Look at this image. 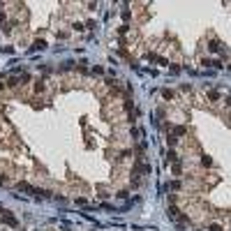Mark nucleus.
I'll use <instances>...</instances> for the list:
<instances>
[{
    "label": "nucleus",
    "mask_w": 231,
    "mask_h": 231,
    "mask_svg": "<svg viewBox=\"0 0 231 231\" xmlns=\"http://www.w3.org/2000/svg\"><path fill=\"white\" fill-rule=\"evenodd\" d=\"M35 90H37V93H42V90H44V81H37V86H35Z\"/></svg>",
    "instance_id": "0eeeda50"
},
{
    "label": "nucleus",
    "mask_w": 231,
    "mask_h": 231,
    "mask_svg": "<svg viewBox=\"0 0 231 231\" xmlns=\"http://www.w3.org/2000/svg\"><path fill=\"white\" fill-rule=\"evenodd\" d=\"M210 231H222V227L220 224H210Z\"/></svg>",
    "instance_id": "1a4fd4ad"
},
{
    "label": "nucleus",
    "mask_w": 231,
    "mask_h": 231,
    "mask_svg": "<svg viewBox=\"0 0 231 231\" xmlns=\"http://www.w3.org/2000/svg\"><path fill=\"white\" fill-rule=\"evenodd\" d=\"M19 190H21V192H35V187H30V185H28V183H19Z\"/></svg>",
    "instance_id": "20e7f679"
},
{
    "label": "nucleus",
    "mask_w": 231,
    "mask_h": 231,
    "mask_svg": "<svg viewBox=\"0 0 231 231\" xmlns=\"http://www.w3.org/2000/svg\"><path fill=\"white\" fill-rule=\"evenodd\" d=\"M162 95H164V99H171V97H173V93H171V90H164Z\"/></svg>",
    "instance_id": "6e6552de"
},
{
    "label": "nucleus",
    "mask_w": 231,
    "mask_h": 231,
    "mask_svg": "<svg viewBox=\"0 0 231 231\" xmlns=\"http://www.w3.org/2000/svg\"><path fill=\"white\" fill-rule=\"evenodd\" d=\"M208 49H210V51H215V53H217V51H222V46H220V42H217V39H213V42L208 44Z\"/></svg>",
    "instance_id": "7ed1b4c3"
},
{
    "label": "nucleus",
    "mask_w": 231,
    "mask_h": 231,
    "mask_svg": "<svg viewBox=\"0 0 231 231\" xmlns=\"http://www.w3.org/2000/svg\"><path fill=\"white\" fill-rule=\"evenodd\" d=\"M201 162H204V167H210V164H213V160H210L208 155H204V160H201Z\"/></svg>",
    "instance_id": "423d86ee"
},
{
    "label": "nucleus",
    "mask_w": 231,
    "mask_h": 231,
    "mask_svg": "<svg viewBox=\"0 0 231 231\" xmlns=\"http://www.w3.org/2000/svg\"><path fill=\"white\" fill-rule=\"evenodd\" d=\"M2 222H7L9 227H16V217L9 213V210H5V213H2Z\"/></svg>",
    "instance_id": "f257e3e1"
},
{
    "label": "nucleus",
    "mask_w": 231,
    "mask_h": 231,
    "mask_svg": "<svg viewBox=\"0 0 231 231\" xmlns=\"http://www.w3.org/2000/svg\"><path fill=\"white\" fill-rule=\"evenodd\" d=\"M169 217H180V210H178L176 206H171V208H169Z\"/></svg>",
    "instance_id": "39448f33"
},
{
    "label": "nucleus",
    "mask_w": 231,
    "mask_h": 231,
    "mask_svg": "<svg viewBox=\"0 0 231 231\" xmlns=\"http://www.w3.org/2000/svg\"><path fill=\"white\" fill-rule=\"evenodd\" d=\"M44 49H46V42H44V39H42V42H39V39H37L35 44L30 46V51H44Z\"/></svg>",
    "instance_id": "f03ea898"
}]
</instances>
